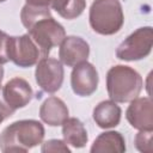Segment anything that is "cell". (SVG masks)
<instances>
[{"label":"cell","instance_id":"6da1fadb","mask_svg":"<svg viewBox=\"0 0 153 153\" xmlns=\"http://www.w3.org/2000/svg\"><path fill=\"white\" fill-rule=\"evenodd\" d=\"M44 136L43 126L35 120L17 121L4 129L0 135L2 152H26L42 142Z\"/></svg>","mask_w":153,"mask_h":153},{"label":"cell","instance_id":"7a4b0ae2","mask_svg":"<svg viewBox=\"0 0 153 153\" xmlns=\"http://www.w3.org/2000/svg\"><path fill=\"white\" fill-rule=\"evenodd\" d=\"M106 88L112 100L131 102L141 92L142 79L135 69L128 66H114L106 74Z\"/></svg>","mask_w":153,"mask_h":153},{"label":"cell","instance_id":"3957f363","mask_svg":"<svg viewBox=\"0 0 153 153\" xmlns=\"http://www.w3.org/2000/svg\"><path fill=\"white\" fill-rule=\"evenodd\" d=\"M124 22L120 0H94L90 8V25L97 33L114 35Z\"/></svg>","mask_w":153,"mask_h":153},{"label":"cell","instance_id":"277c9868","mask_svg":"<svg viewBox=\"0 0 153 153\" xmlns=\"http://www.w3.org/2000/svg\"><path fill=\"white\" fill-rule=\"evenodd\" d=\"M29 36L38 47L42 57H47L50 49L61 44L66 37L63 26L57 23L51 14H45L30 24L27 27Z\"/></svg>","mask_w":153,"mask_h":153},{"label":"cell","instance_id":"5b68a950","mask_svg":"<svg viewBox=\"0 0 153 153\" xmlns=\"http://www.w3.org/2000/svg\"><path fill=\"white\" fill-rule=\"evenodd\" d=\"M153 31L151 26L140 27L128 36L117 48L116 56L124 61H134L146 57L152 49Z\"/></svg>","mask_w":153,"mask_h":153},{"label":"cell","instance_id":"8992f818","mask_svg":"<svg viewBox=\"0 0 153 153\" xmlns=\"http://www.w3.org/2000/svg\"><path fill=\"white\" fill-rule=\"evenodd\" d=\"M6 54L8 61L11 60L19 67H31L38 61L39 56H42L38 47L29 35L19 37L8 36Z\"/></svg>","mask_w":153,"mask_h":153},{"label":"cell","instance_id":"52a82bcc","mask_svg":"<svg viewBox=\"0 0 153 153\" xmlns=\"http://www.w3.org/2000/svg\"><path fill=\"white\" fill-rule=\"evenodd\" d=\"M36 81L38 86L48 92H56L63 81V67L60 61L51 57H42L36 67Z\"/></svg>","mask_w":153,"mask_h":153},{"label":"cell","instance_id":"ba28073f","mask_svg":"<svg viewBox=\"0 0 153 153\" xmlns=\"http://www.w3.org/2000/svg\"><path fill=\"white\" fill-rule=\"evenodd\" d=\"M71 84L75 94L80 97L91 96L98 86V73L96 67L87 61L75 65L71 76Z\"/></svg>","mask_w":153,"mask_h":153},{"label":"cell","instance_id":"9c48e42d","mask_svg":"<svg viewBox=\"0 0 153 153\" xmlns=\"http://www.w3.org/2000/svg\"><path fill=\"white\" fill-rule=\"evenodd\" d=\"M90 54V47L86 41L81 37L68 36L61 42L59 50L60 60L68 67H74L75 65L86 61Z\"/></svg>","mask_w":153,"mask_h":153},{"label":"cell","instance_id":"30bf717a","mask_svg":"<svg viewBox=\"0 0 153 153\" xmlns=\"http://www.w3.org/2000/svg\"><path fill=\"white\" fill-rule=\"evenodd\" d=\"M5 102L13 110L24 108L32 98V88L29 82L22 78H13L6 82L1 92Z\"/></svg>","mask_w":153,"mask_h":153},{"label":"cell","instance_id":"8fae6325","mask_svg":"<svg viewBox=\"0 0 153 153\" xmlns=\"http://www.w3.org/2000/svg\"><path fill=\"white\" fill-rule=\"evenodd\" d=\"M127 120L131 127L140 130H152L153 111L149 98H135L127 110Z\"/></svg>","mask_w":153,"mask_h":153},{"label":"cell","instance_id":"7c38bea8","mask_svg":"<svg viewBox=\"0 0 153 153\" xmlns=\"http://www.w3.org/2000/svg\"><path fill=\"white\" fill-rule=\"evenodd\" d=\"M27 4L43 7H53L62 18L74 19L79 17L85 6V0H26Z\"/></svg>","mask_w":153,"mask_h":153},{"label":"cell","instance_id":"4fadbf2b","mask_svg":"<svg viewBox=\"0 0 153 153\" xmlns=\"http://www.w3.org/2000/svg\"><path fill=\"white\" fill-rule=\"evenodd\" d=\"M39 116L49 126H61L68 118V109L60 98L49 97L43 102L39 109Z\"/></svg>","mask_w":153,"mask_h":153},{"label":"cell","instance_id":"5bb4252c","mask_svg":"<svg viewBox=\"0 0 153 153\" xmlns=\"http://www.w3.org/2000/svg\"><path fill=\"white\" fill-rule=\"evenodd\" d=\"M93 120L100 128L116 127L121 120V108L112 100H104L94 108Z\"/></svg>","mask_w":153,"mask_h":153},{"label":"cell","instance_id":"9a60e30c","mask_svg":"<svg viewBox=\"0 0 153 153\" xmlns=\"http://www.w3.org/2000/svg\"><path fill=\"white\" fill-rule=\"evenodd\" d=\"M62 134L66 143H69L76 148L85 146L87 142V131L84 124L75 117L67 118L62 123Z\"/></svg>","mask_w":153,"mask_h":153},{"label":"cell","instance_id":"2e32d148","mask_svg":"<svg viewBox=\"0 0 153 153\" xmlns=\"http://www.w3.org/2000/svg\"><path fill=\"white\" fill-rule=\"evenodd\" d=\"M124 149L126 146L122 135L116 131H108L97 137L91 152H123Z\"/></svg>","mask_w":153,"mask_h":153},{"label":"cell","instance_id":"e0dca14e","mask_svg":"<svg viewBox=\"0 0 153 153\" xmlns=\"http://www.w3.org/2000/svg\"><path fill=\"white\" fill-rule=\"evenodd\" d=\"M7 39H8V36H7L5 32H2V31L0 30V62H1V63L8 62L7 54H6Z\"/></svg>","mask_w":153,"mask_h":153},{"label":"cell","instance_id":"ac0fdd59","mask_svg":"<svg viewBox=\"0 0 153 153\" xmlns=\"http://www.w3.org/2000/svg\"><path fill=\"white\" fill-rule=\"evenodd\" d=\"M13 112H14V110L8 106V104L5 102L2 94H0V123H1L5 118L12 116Z\"/></svg>","mask_w":153,"mask_h":153},{"label":"cell","instance_id":"d6986e66","mask_svg":"<svg viewBox=\"0 0 153 153\" xmlns=\"http://www.w3.org/2000/svg\"><path fill=\"white\" fill-rule=\"evenodd\" d=\"M44 145H48V146H53V148L50 147V148H48L45 152H48V151H54V152H56V151L69 152L68 147H67V146H63V142H62V141H60V140H50V141H47Z\"/></svg>","mask_w":153,"mask_h":153},{"label":"cell","instance_id":"ffe728a7","mask_svg":"<svg viewBox=\"0 0 153 153\" xmlns=\"http://www.w3.org/2000/svg\"><path fill=\"white\" fill-rule=\"evenodd\" d=\"M4 63L0 62V85H1V81H2V78H4V67H2Z\"/></svg>","mask_w":153,"mask_h":153},{"label":"cell","instance_id":"44dd1931","mask_svg":"<svg viewBox=\"0 0 153 153\" xmlns=\"http://www.w3.org/2000/svg\"><path fill=\"white\" fill-rule=\"evenodd\" d=\"M2 1H5V0H0V2H2Z\"/></svg>","mask_w":153,"mask_h":153}]
</instances>
